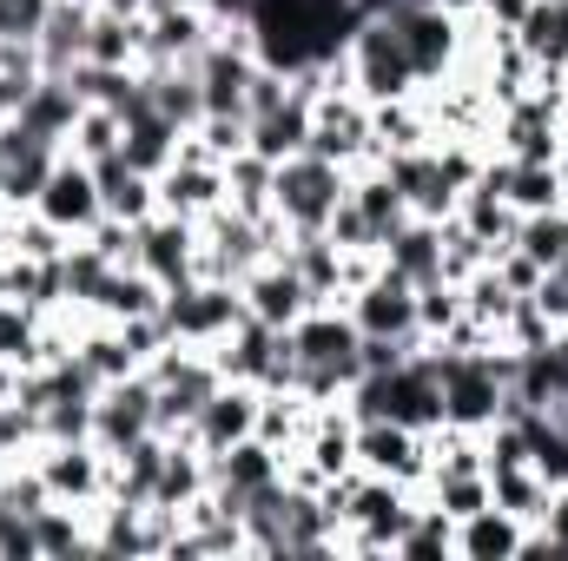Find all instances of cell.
<instances>
[{"label": "cell", "instance_id": "obj_1", "mask_svg": "<svg viewBox=\"0 0 568 561\" xmlns=\"http://www.w3.org/2000/svg\"><path fill=\"white\" fill-rule=\"evenodd\" d=\"M344 67H351V93H357L364 106L410 100V93L424 86L417 67H410V47H404V33H397L390 13H364V20L351 27V40H344Z\"/></svg>", "mask_w": 568, "mask_h": 561}, {"label": "cell", "instance_id": "obj_2", "mask_svg": "<svg viewBox=\"0 0 568 561\" xmlns=\"http://www.w3.org/2000/svg\"><path fill=\"white\" fill-rule=\"evenodd\" d=\"M344 192H351V172L317 159V152H297V159L272 165V212L291 232H324Z\"/></svg>", "mask_w": 568, "mask_h": 561}, {"label": "cell", "instance_id": "obj_3", "mask_svg": "<svg viewBox=\"0 0 568 561\" xmlns=\"http://www.w3.org/2000/svg\"><path fill=\"white\" fill-rule=\"evenodd\" d=\"M159 324H165L179 344H199V350H212L219 337H232V330L245 324V297H239V284L192 278V284H179V290H165V304H159Z\"/></svg>", "mask_w": 568, "mask_h": 561}, {"label": "cell", "instance_id": "obj_4", "mask_svg": "<svg viewBox=\"0 0 568 561\" xmlns=\"http://www.w3.org/2000/svg\"><path fill=\"white\" fill-rule=\"evenodd\" d=\"M304 152H317V159H331V165H344V172L371 165V159H377V152H371V106H364L351 86H324L317 106H311V145H304Z\"/></svg>", "mask_w": 568, "mask_h": 561}, {"label": "cell", "instance_id": "obj_5", "mask_svg": "<svg viewBox=\"0 0 568 561\" xmlns=\"http://www.w3.org/2000/svg\"><path fill=\"white\" fill-rule=\"evenodd\" d=\"M357 469L390 476V482H404V489H424L429 482V436L410 429V422H397V417L357 422Z\"/></svg>", "mask_w": 568, "mask_h": 561}, {"label": "cell", "instance_id": "obj_6", "mask_svg": "<svg viewBox=\"0 0 568 561\" xmlns=\"http://www.w3.org/2000/svg\"><path fill=\"white\" fill-rule=\"evenodd\" d=\"M33 212H40V218H53L67 238H87V232L106 218V198H100L93 165H87V159H73V152H60V165H53V178L40 185Z\"/></svg>", "mask_w": 568, "mask_h": 561}, {"label": "cell", "instance_id": "obj_7", "mask_svg": "<svg viewBox=\"0 0 568 561\" xmlns=\"http://www.w3.org/2000/svg\"><path fill=\"white\" fill-rule=\"evenodd\" d=\"M219 33L212 7H145V47L140 67H192Z\"/></svg>", "mask_w": 568, "mask_h": 561}, {"label": "cell", "instance_id": "obj_8", "mask_svg": "<svg viewBox=\"0 0 568 561\" xmlns=\"http://www.w3.org/2000/svg\"><path fill=\"white\" fill-rule=\"evenodd\" d=\"M33 462H40L53 502H73V509L106 502V449L100 442H40Z\"/></svg>", "mask_w": 568, "mask_h": 561}, {"label": "cell", "instance_id": "obj_9", "mask_svg": "<svg viewBox=\"0 0 568 561\" xmlns=\"http://www.w3.org/2000/svg\"><path fill=\"white\" fill-rule=\"evenodd\" d=\"M152 404H159V384H152L145 370L106 384V390L93 397V442H100L106 456H120L126 442H140L145 429H152Z\"/></svg>", "mask_w": 568, "mask_h": 561}, {"label": "cell", "instance_id": "obj_10", "mask_svg": "<svg viewBox=\"0 0 568 561\" xmlns=\"http://www.w3.org/2000/svg\"><path fill=\"white\" fill-rule=\"evenodd\" d=\"M390 20H397V33H404L410 67H417L424 86L456 67V53H463V20L456 13H443V7H390Z\"/></svg>", "mask_w": 568, "mask_h": 561}, {"label": "cell", "instance_id": "obj_11", "mask_svg": "<svg viewBox=\"0 0 568 561\" xmlns=\"http://www.w3.org/2000/svg\"><path fill=\"white\" fill-rule=\"evenodd\" d=\"M351 317H357L364 337H424L417 330V284L397 278L390 265L364 284V290H351Z\"/></svg>", "mask_w": 568, "mask_h": 561}, {"label": "cell", "instance_id": "obj_12", "mask_svg": "<svg viewBox=\"0 0 568 561\" xmlns=\"http://www.w3.org/2000/svg\"><path fill=\"white\" fill-rule=\"evenodd\" d=\"M199 225L192 218H172V212H152L140 225V265L152 278L165 284V290H179V284L199 278Z\"/></svg>", "mask_w": 568, "mask_h": 561}, {"label": "cell", "instance_id": "obj_13", "mask_svg": "<svg viewBox=\"0 0 568 561\" xmlns=\"http://www.w3.org/2000/svg\"><path fill=\"white\" fill-rule=\"evenodd\" d=\"M239 297H245V317H258V324H272V330H291L317 297L304 290V278L284 265V258H265L252 278L239 284Z\"/></svg>", "mask_w": 568, "mask_h": 561}, {"label": "cell", "instance_id": "obj_14", "mask_svg": "<svg viewBox=\"0 0 568 561\" xmlns=\"http://www.w3.org/2000/svg\"><path fill=\"white\" fill-rule=\"evenodd\" d=\"M258 429V384H219L212 390V404L192 417V442L205 449V456H219V449H232V442H245Z\"/></svg>", "mask_w": 568, "mask_h": 561}, {"label": "cell", "instance_id": "obj_15", "mask_svg": "<svg viewBox=\"0 0 568 561\" xmlns=\"http://www.w3.org/2000/svg\"><path fill=\"white\" fill-rule=\"evenodd\" d=\"M225 205V165H212V159H172L165 172H159V212H172V218H205V212H219Z\"/></svg>", "mask_w": 568, "mask_h": 561}, {"label": "cell", "instance_id": "obj_16", "mask_svg": "<svg viewBox=\"0 0 568 561\" xmlns=\"http://www.w3.org/2000/svg\"><path fill=\"white\" fill-rule=\"evenodd\" d=\"M523 529L529 522H516L509 509L489 502L456 522V561H523Z\"/></svg>", "mask_w": 568, "mask_h": 561}, {"label": "cell", "instance_id": "obj_17", "mask_svg": "<svg viewBox=\"0 0 568 561\" xmlns=\"http://www.w3.org/2000/svg\"><path fill=\"white\" fill-rule=\"evenodd\" d=\"M93 178H100V198H106V212H113V218L145 225V218L159 212V178H152V172H133V165H126V152L93 159Z\"/></svg>", "mask_w": 568, "mask_h": 561}, {"label": "cell", "instance_id": "obj_18", "mask_svg": "<svg viewBox=\"0 0 568 561\" xmlns=\"http://www.w3.org/2000/svg\"><path fill=\"white\" fill-rule=\"evenodd\" d=\"M417 145H436V126H429L424 93L371 106V152H377V159H397V152H417Z\"/></svg>", "mask_w": 568, "mask_h": 561}, {"label": "cell", "instance_id": "obj_19", "mask_svg": "<svg viewBox=\"0 0 568 561\" xmlns=\"http://www.w3.org/2000/svg\"><path fill=\"white\" fill-rule=\"evenodd\" d=\"M159 304H165V284L152 278L145 265H113L106 284L93 290V304H87V310H93V317H106V324H126V317H152Z\"/></svg>", "mask_w": 568, "mask_h": 561}, {"label": "cell", "instance_id": "obj_20", "mask_svg": "<svg viewBox=\"0 0 568 561\" xmlns=\"http://www.w3.org/2000/svg\"><path fill=\"white\" fill-rule=\"evenodd\" d=\"M304 145H311V100H304V93H284L272 113H258V120H252V152H258V159H272V165L297 159Z\"/></svg>", "mask_w": 568, "mask_h": 561}, {"label": "cell", "instance_id": "obj_21", "mask_svg": "<svg viewBox=\"0 0 568 561\" xmlns=\"http://www.w3.org/2000/svg\"><path fill=\"white\" fill-rule=\"evenodd\" d=\"M384 265L410 284H436L443 278V225L436 218H410L404 232H390L384 238Z\"/></svg>", "mask_w": 568, "mask_h": 561}, {"label": "cell", "instance_id": "obj_22", "mask_svg": "<svg viewBox=\"0 0 568 561\" xmlns=\"http://www.w3.org/2000/svg\"><path fill=\"white\" fill-rule=\"evenodd\" d=\"M489 476V502L509 509L516 522H549L556 516V489L529 469V462H509V469H483Z\"/></svg>", "mask_w": 568, "mask_h": 561}, {"label": "cell", "instance_id": "obj_23", "mask_svg": "<svg viewBox=\"0 0 568 561\" xmlns=\"http://www.w3.org/2000/svg\"><path fill=\"white\" fill-rule=\"evenodd\" d=\"M351 198H357V212L377 225V245L390 238V232H404L410 225V205H404V192H397V178L371 159V165H357L351 172Z\"/></svg>", "mask_w": 568, "mask_h": 561}, {"label": "cell", "instance_id": "obj_24", "mask_svg": "<svg viewBox=\"0 0 568 561\" xmlns=\"http://www.w3.org/2000/svg\"><path fill=\"white\" fill-rule=\"evenodd\" d=\"M120 152H126L133 172H152V178H159V172L179 159V126H172L159 106H140V113H126V145H120Z\"/></svg>", "mask_w": 568, "mask_h": 561}, {"label": "cell", "instance_id": "obj_25", "mask_svg": "<svg viewBox=\"0 0 568 561\" xmlns=\"http://www.w3.org/2000/svg\"><path fill=\"white\" fill-rule=\"evenodd\" d=\"M80 93H73V80H53V73H40V86L27 93V106H20V126H33L40 140H60L73 133V120H80Z\"/></svg>", "mask_w": 568, "mask_h": 561}, {"label": "cell", "instance_id": "obj_26", "mask_svg": "<svg viewBox=\"0 0 568 561\" xmlns=\"http://www.w3.org/2000/svg\"><path fill=\"white\" fill-rule=\"evenodd\" d=\"M140 47H145V13H106V7H93L87 60H100V67H140Z\"/></svg>", "mask_w": 568, "mask_h": 561}, {"label": "cell", "instance_id": "obj_27", "mask_svg": "<svg viewBox=\"0 0 568 561\" xmlns=\"http://www.w3.org/2000/svg\"><path fill=\"white\" fill-rule=\"evenodd\" d=\"M516 40H523V53L536 67H568V0H536L523 13Z\"/></svg>", "mask_w": 568, "mask_h": 561}, {"label": "cell", "instance_id": "obj_28", "mask_svg": "<svg viewBox=\"0 0 568 561\" xmlns=\"http://www.w3.org/2000/svg\"><path fill=\"white\" fill-rule=\"evenodd\" d=\"M523 429H529V469L562 496L568 489V422H556L549 410H529Z\"/></svg>", "mask_w": 568, "mask_h": 561}, {"label": "cell", "instance_id": "obj_29", "mask_svg": "<svg viewBox=\"0 0 568 561\" xmlns=\"http://www.w3.org/2000/svg\"><path fill=\"white\" fill-rule=\"evenodd\" d=\"M397 561H456V522L429 496L417 502V516H410V529L397 542Z\"/></svg>", "mask_w": 568, "mask_h": 561}, {"label": "cell", "instance_id": "obj_30", "mask_svg": "<svg viewBox=\"0 0 568 561\" xmlns=\"http://www.w3.org/2000/svg\"><path fill=\"white\" fill-rule=\"evenodd\" d=\"M225 205H239L245 218H265L272 212V159H258V152L225 159Z\"/></svg>", "mask_w": 568, "mask_h": 561}, {"label": "cell", "instance_id": "obj_31", "mask_svg": "<svg viewBox=\"0 0 568 561\" xmlns=\"http://www.w3.org/2000/svg\"><path fill=\"white\" fill-rule=\"evenodd\" d=\"M126 145V120L113 113V106H80V120H73V133H67V152L73 159H113Z\"/></svg>", "mask_w": 568, "mask_h": 561}, {"label": "cell", "instance_id": "obj_32", "mask_svg": "<svg viewBox=\"0 0 568 561\" xmlns=\"http://www.w3.org/2000/svg\"><path fill=\"white\" fill-rule=\"evenodd\" d=\"M516 245L542 265V272H562L568 265V212L556 205V212H529L523 225H516Z\"/></svg>", "mask_w": 568, "mask_h": 561}, {"label": "cell", "instance_id": "obj_33", "mask_svg": "<svg viewBox=\"0 0 568 561\" xmlns=\"http://www.w3.org/2000/svg\"><path fill=\"white\" fill-rule=\"evenodd\" d=\"M463 310H469L476 324L503 330V324H509V310H516V290L503 284L496 265H483V272H469V278H463Z\"/></svg>", "mask_w": 568, "mask_h": 561}, {"label": "cell", "instance_id": "obj_34", "mask_svg": "<svg viewBox=\"0 0 568 561\" xmlns=\"http://www.w3.org/2000/svg\"><path fill=\"white\" fill-rule=\"evenodd\" d=\"M424 496L449 516V522H463V516H476V509H489V476L483 469H463V476H429Z\"/></svg>", "mask_w": 568, "mask_h": 561}, {"label": "cell", "instance_id": "obj_35", "mask_svg": "<svg viewBox=\"0 0 568 561\" xmlns=\"http://www.w3.org/2000/svg\"><path fill=\"white\" fill-rule=\"evenodd\" d=\"M509 205L529 218V212H556L562 205V165H516L509 172Z\"/></svg>", "mask_w": 568, "mask_h": 561}, {"label": "cell", "instance_id": "obj_36", "mask_svg": "<svg viewBox=\"0 0 568 561\" xmlns=\"http://www.w3.org/2000/svg\"><path fill=\"white\" fill-rule=\"evenodd\" d=\"M456 317H463V284H449V278L417 284V330H424L429 344H436Z\"/></svg>", "mask_w": 568, "mask_h": 561}, {"label": "cell", "instance_id": "obj_37", "mask_svg": "<svg viewBox=\"0 0 568 561\" xmlns=\"http://www.w3.org/2000/svg\"><path fill=\"white\" fill-rule=\"evenodd\" d=\"M60 272H67V297L87 310V304H93V290L106 284V272H113V265H106L87 238H73V245H67V258H60Z\"/></svg>", "mask_w": 568, "mask_h": 561}, {"label": "cell", "instance_id": "obj_38", "mask_svg": "<svg viewBox=\"0 0 568 561\" xmlns=\"http://www.w3.org/2000/svg\"><path fill=\"white\" fill-rule=\"evenodd\" d=\"M33 337H40V317H33L27 304L0 297V357L20 364V370H33Z\"/></svg>", "mask_w": 568, "mask_h": 561}, {"label": "cell", "instance_id": "obj_39", "mask_svg": "<svg viewBox=\"0 0 568 561\" xmlns=\"http://www.w3.org/2000/svg\"><path fill=\"white\" fill-rule=\"evenodd\" d=\"M192 133H199V145H205L219 165L239 159V152H252V120H245V113H205Z\"/></svg>", "mask_w": 568, "mask_h": 561}, {"label": "cell", "instance_id": "obj_40", "mask_svg": "<svg viewBox=\"0 0 568 561\" xmlns=\"http://www.w3.org/2000/svg\"><path fill=\"white\" fill-rule=\"evenodd\" d=\"M503 344H509L516 357H529V350H556V324H549L529 297H516V310H509V324H503Z\"/></svg>", "mask_w": 568, "mask_h": 561}, {"label": "cell", "instance_id": "obj_41", "mask_svg": "<svg viewBox=\"0 0 568 561\" xmlns=\"http://www.w3.org/2000/svg\"><path fill=\"white\" fill-rule=\"evenodd\" d=\"M324 238H331L337 252H384V245H377V225H371V218L357 212V198H351V192L337 198V212H331V225H324Z\"/></svg>", "mask_w": 568, "mask_h": 561}, {"label": "cell", "instance_id": "obj_42", "mask_svg": "<svg viewBox=\"0 0 568 561\" xmlns=\"http://www.w3.org/2000/svg\"><path fill=\"white\" fill-rule=\"evenodd\" d=\"M53 0H0V40H40Z\"/></svg>", "mask_w": 568, "mask_h": 561}, {"label": "cell", "instance_id": "obj_43", "mask_svg": "<svg viewBox=\"0 0 568 561\" xmlns=\"http://www.w3.org/2000/svg\"><path fill=\"white\" fill-rule=\"evenodd\" d=\"M529 304H536L556 330H568V272H542V284L529 290Z\"/></svg>", "mask_w": 568, "mask_h": 561}, {"label": "cell", "instance_id": "obj_44", "mask_svg": "<svg viewBox=\"0 0 568 561\" xmlns=\"http://www.w3.org/2000/svg\"><path fill=\"white\" fill-rule=\"evenodd\" d=\"M529 7H536V0H483V7H476V13H483V20H489V27H509V33H516V27H523V13H529Z\"/></svg>", "mask_w": 568, "mask_h": 561}, {"label": "cell", "instance_id": "obj_45", "mask_svg": "<svg viewBox=\"0 0 568 561\" xmlns=\"http://www.w3.org/2000/svg\"><path fill=\"white\" fill-rule=\"evenodd\" d=\"M13 390H20V364H7V357H0V404H7Z\"/></svg>", "mask_w": 568, "mask_h": 561}, {"label": "cell", "instance_id": "obj_46", "mask_svg": "<svg viewBox=\"0 0 568 561\" xmlns=\"http://www.w3.org/2000/svg\"><path fill=\"white\" fill-rule=\"evenodd\" d=\"M436 7H443V13H456V20H476V7H483V0H436Z\"/></svg>", "mask_w": 568, "mask_h": 561}, {"label": "cell", "instance_id": "obj_47", "mask_svg": "<svg viewBox=\"0 0 568 561\" xmlns=\"http://www.w3.org/2000/svg\"><path fill=\"white\" fill-rule=\"evenodd\" d=\"M93 7H106V13H145L152 0H93Z\"/></svg>", "mask_w": 568, "mask_h": 561}, {"label": "cell", "instance_id": "obj_48", "mask_svg": "<svg viewBox=\"0 0 568 561\" xmlns=\"http://www.w3.org/2000/svg\"><path fill=\"white\" fill-rule=\"evenodd\" d=\"M562 212H568V152H562Z\"/></svg>", "mask_w": 568, "mask_h": 561}, {"label": "cell", "instance_id": "obj_49", "mask_svg": "<svg viewBox=\"0 0 568 561\" xmlns=\"http://www.w3.org/2000/svg\"><path fill=\"white\" fill-rule=\"evenodd\" d=\"M556 350H562V364H568V330H556Z\"/></svg>", "mask_w": 568, "mask_h": 561}, {"label": "cell", "instance_id": "obj_50", "mask_svg": "<svg viewBox=\"0 0 568 561\" xmlns=\"http://www.w3.org/2000/svg\"><path fill=\"white\" fill-rule=\"evenodd\" d=\"M0 212H7V165H0Z\"/></svg>", "mask_w": 568, "mask_h": 561}, {"label": "cell", "instance_id": "obj_51", "mask_svg": "<svg viewBox=\"0 0 568 561\" xmlns=\"http://www.w3.org/2000/svg\"><path fill=\"white\" fill-rule=\"evenodd\" d=\"M397 7H436V0H397Z\"/></svg>", "mask_w": 568, "mask_h": 561}]
</instances>
